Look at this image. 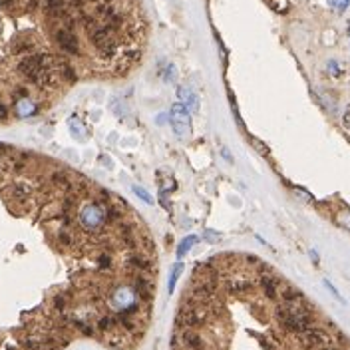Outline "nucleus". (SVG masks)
<instances>
[{
    "label": "nucleus",
    "mask_w": 350,
    "mask_h": 350,
    "mask_svg": "<svg viewBox=\"0 0 350 350\" xmlns=\"http://www.w3.org/2000/svg\"><path fill=\"white\" fill-rule=\"evenodd\" d=\"M277 318L280 320V324L291 332H304L306 328H311L313 324V315L309 313L304 304H280L277 309Z\"/></svg>",
    "instance_id": "nucleus-1"
},
{
    "label": "nucleus",
    "mask_w": 350,
    "mask_h": 350,
    "mask_svg": "<svg viewBox=\"0 0 350 350\" xmlns=\"http://www.w3.org/2000/svg\"><path fill=\"white\" fill-rule=\"evenodd\" d=\"M90 34V40L96 46V50L100 52V56L104 58H112L116 54V48H118V42H116V28H109L105 24L98 20L96 24L88 30Z\"/></svg>",
    "instance_id": "nucleus-2"
},
{
    "label": "nucleus",
    "mask_w": 350,
    "mask_h": 350,
    "mask_svg": "<svg viewBox=\"0 0 350 350\" xmlns=\"http://www.w3.org/2000/svg\"><path fill=\"white\" fill-rule=\"evenodd\" d=\"M209 318V309L205 304H199V302H185L181 306V311L177 315V324L179 326H185V328H197L205 324Z\"/></svg>",
    "instance_id": "nucleus-3"
},
{
    "label": "nucleus",
    "mask_w": 350,
    "mask_h": 350,
    "mask_svg": "<svg viewBox=\"0 0 350 350\" xmlns=\"http://www.w3.org/2000/svg\"><path fill=\"white\" fill-rule=\"evenodd\" d=\"M169 123L173 125V129H175V134H177V136H181V138L189 136V131H191V116H189V109L181 102L171 107Z\"/></svg>",
    "instance_id": "nucleus-4"
},
{
    "label": "nucleus",
    "mask_w": 350,
    "mask_h": 350,
    "mask_svg": "<svg viewBox=\"0 0 350 350\" xmlns=\"http://www.w3.org/2000/svg\"><path fill=\"white\" fill-rule=\"evenodd\" d=\"M80 221H82L84 229L96 231L100 225H104L107 221V211H104L98 203H90L80 211Z\"/></svg>",
    "instance_id": "nucleus-5"
},
{
    "label": "nucleus",
    "mask_w": 350,
    "mask_h": 350,
    "mask_svg": "<svg viewBox=\"0 0 350 350\" xmlns=\"http://www.w3.org/2000/svg\"><path fill=\"white\" fill-rule=\"evenodd\" d=\"M300 342L306 346V348H322V346H328L331 344V336H328L322 328H306L304 332H300Z\"/></svg>",
    "instance_id": "nucleus-6"
},
{
    "label": "nucleus",
    "mask_w": 350,
    "mask_h": 350,
    "mask_svg": "<svg viewBox=\"0 0 350 350\" xmlns=\"http://www.w3.org/2000/svg\"><path fill=\"white\" fill-rule=\"evenodd\" d=\"M56 42H58V46H60L64 52H68V54H78V52H80V42H78L76 34H74L70 28H60V30H56Z\"/></svg>",
    "instance_id": "nucleus-7"
},
{
    "label": "nucleus",
    "mask_w": 350,
    "mask_h": 350,
    "mask_svg": "<svg viewBox=\"0 0 350 350\" xmlns=\"http://www.w3.org/2000/svg\"><path fill=\"white\" fill-rule=\"evenodd\" d=\"M181 342H183V346L189 348V350H203V348H205L203 338L199 336V332H195L193 328H187V331L181 332Z\"/></svg>",
    "instance_id": "nucleus-8"
},
{
    "label": "nucleus",
    "mask_w": 350,
    "mask_h": 350,
    "mask_svg": "<svg viewBox=\"0 0 350 350\" xmlns=\"http://www.w3.org/2000/svg\"><path fill=\"white\" fill-rule=\"evenodd\" d=\"M177 96H179V100H181V104L189 109V112H197L199 109V100H197V96L189 90L187 86H181V88H177Z\"/></svg>",
    "instance_id": "nucleus-9"
},
{
    "label": "nucleus",
    "mask_w": 350,
    "mask_h": 350,
    "mask_svg": "<svg viewBox=\"0 0 350 350\" xmlns=\"http://www.w3.org/2000/svg\"><path fill=\"white\" fill-rule=\"evenodd\" d=\"M259 282H261L262 291H265V295H267L269 298L275 300V298L279 297V282H277L275 277H271V275H262V277L259 279Z\"/></svg>",
    "instance_id": "nucleus-10"
},
{
    "label": "nucleus",
    "mask_w": 350,
    "mask_h": 350,
    "mask_svg": "<svg viewBox=\"0 0 350 350\" xmlns=\"http://www.w3.org/2000/svg\"><path fill=\"white\" fill-rule=\"evenodd\" d=\"M280 297H282V302H284V304H304V297H302L297 289H293V287L282 289Z\"/></svg>",
    "instance_id": "nucleus-11"
},
{
    "label": "nucleus",
    "mask_w": 350,
    "mask_h": 350,
    "mask_svg": "<svg viewBox=\"0 0 350 350\" xmlns=\"http://www.w3.org/2000/svg\"><path fill=\"white\" fill-rule=\"evenodd\" d=\"M227 289H229L231 293H245V291L251 289V280H249V279H241V277L231 279V280L227 282Z\"/></svg>",
    "instance_id": "nucleus-12"
},
{
    "label": "nucleus",
    "mask_w": 350,
    "mask_h": 350,
    "mask_svg": "<svg viewBox=\"0 0 350 350\" xmlns=\"http://www.w3.org/2000/svg\"><path fill=\"white\" fill-rule=\"evenodd\" d=\"M197 241H199V239H197L195 235H187V237L181 241V243H179V247H177V257H179V259H181V257H185V255L189 253V249L197 243Z\"/></svg>",
    "instance_id": "nucleus-13"
},
{
    "label": "nucleus",
    "mask_w": 350,
    "mask_h": 350,
    "mask_svg": "<svg viewBox=\"0 0 350 350\" xmlns=\"http://www.w3.org/2000/svg\"><path fill=\"white\" fill-rule=\"evenodd\" d=\"M16 107H18V114H20V116H30V114H34V109H36L34 104L28 102V100H20Z\"/></svg>",
    "instance_id": "nucleus-14"
},
{
    "label": "nucleus",
    "mask_w": 350,
    "mask_h": 350,
    "mask_svg": "<svg viewBox=\"0 0 350 350\" xmlns=\"http://www.w3.org/2000/svg\"><path fill=\"white\" fill-rule=\"evenodd\" d=\"M131 191H134V193L140 197L141 201H145L147 205H153V197H151V195H149V193H147L143 187H140V185H134V187H131Z\"/></svg>",
    "instance_id": "nucleus-15"
},
{
    "label": "nucleus",
    "mask_w": 350,
    "mask_h": 350,
    "mask_svg": "<svg viewBox=\"0 0 350 350\" xmlns=\"http://www.w3.org/2000/svg\"><path fill=\"white\" fill-rule=\"evenodd\" d=\"M136 291H138L143 298L149 297V284H147V279H136Z\"/></svg>",
    "instance_id": "nucleus-16"
},
{
    "label": "nucleus",
    "mask_w": 350,
    "mask_h": 350,
    "mask_svg": "<svg viewBox=\"0 0 350 350\" xmlns=\"http://www.w3.org/2000/svg\"><path fill=\"white\" fill-rule=\"evenodd\" d=\"M114 324H116V320H114L112 316H102L96 326H98V331H104V332H105V331H109V328H114Z\"/></svg>",
    "instance_id": "nucleus-17"
},
{
    "label": "nucleus",
    "mask_w": 350,
    "mask_h": 350,
    "mask_svg": "<svg viewBox=\"0 0 350 350\" xmlns=\"http://www.w3.org/2000/svg\"><path fill=\"white\" fill-rule=\"evenodd\" d=\"M328 6L336 12H344L350 6V0H328Z\"/></svg>",
    "instance_id": "nucleus-18"
},
{
    "label": "nucleus",
    "mask_w": 350,
    "mask_h": 350,
    "mask_svg": "<svg viewBox=\"0 0 350 350\" xmlns=\"http://www.w3.org/2000/svg\"><path fill=\"white\" fill-rule=\"evenodd\" d=\"M129 265L136 267V269H141V271H147L149 262H147V259H143V257H131V259H129Z\"/></svg>",
    "instance_id": "nucleus-19"
},
{
    "label": "nucleus",
    "mask_w": 350,
    "mask_h": 350,
    "mask_svg": "<svg viewBox=\"0 0 350 350\" xmlns=\"http://www.w3.org/2000/svg\"><path fill=\"white\" fill-rule=\"evenodd\" d=\"M179 273H181V262L173 265V269H171V277H169V293H173V289H175V280H177Z\"/></svg>",
    "instance_id": "nucleus-20"
},
{
    "label": "nucleus",
    "mask_w": 350,
    "mask_h": 350,
    "mask_svg": "<svg viewBox=\"0 0 350 350\" xmlns=\"http://www.w3.org/2000/svg\"><path fill=\"white\" fill-rule=\"evenodd\" d=\"M342 122H344V125L350 129V104L346 105V109H344V116H342Z\"/></svg>",
    "instance_id": "nucleus-21"
},
{
    "label": "nucleus",
    "mask_w": 350,
    "mask_h": 350,
    "mask_svg": "<svg viewBox=\"0 0 350 350\" xmlns=\"http://www.w3.org/2000/svg\"><path fill=\"white\" fill-rule=\"evenodd\" d=\"M328 68H331V74H332V76H338V74H340L336 62H328Z\"/></svg>",
    "instance_id": "nucleus-22"
},
{
    "label": "nucleus",
    "mask_w": 350,
    "mask_h": 350,
    "mask_svg": "<svg viewBox=\"0 0 350 350\" xmlns=\"http://www.w3.org/2000/svg\"><path fill=\"white\" fill-rule=\"evenodd\" d=\"M324 284H326V287H328V289H331V293H332V295H334L336 298H340V295H338V291H336V289L332 287V284H331V282H328V280H324ZM340 300H342V298H340Z\"/></svg>",
    "instance_id": "nucleus-23"
},
{
    "label": "nucleus",
    "mask_w": 350,
    "mask_h": 350,
    "mask_svg": "<svg viewBox=\"0 0 350 350\" xmlns=\"http://www.w3.org/2000/svg\"><path fill=\"white\" fill-rule=\"evenodd\" d=\"M6 114H8V112H6V105H4V104H0V120H4Z\"/></svg>",
    "instance_id": "nucleus-24"
},
{
    "label": "nucleus",
    "mask_w": 350,
    "mask_h": 350,
    "mask_svg": "<svg viewBox=\"0 0 350 350\" xmlns=\"http://www.w3.org/2000/svg\"><path fill=\"white\" fill-rule=\"evenodd\" d=\"M100 265H102V267H109V257H102Z\"/></svg>",
    "instance_id": "nucleus-25"
},
{
    "label": "nucleus",
    "mask_w": 350,
    "mask_h": 350,
    "mask_svg": "<svg viewBox=\"0 0 350 350\" xmlns=\"http://www.w3.org/2000/svg\"><path fill=\"white\" fill-rule=\"evenodd\" d=\"M320 350H340V348H336V346H331V344H328V346H322Z\"/></svg>",
    "instance_id": "nucleus-26"
},
{
    "label": "nucleus",
    "mask_w": 350,
    "mask_h": 350,
    "mask_svg": "<svg viewBox=\"0 0 350 350\" xmlns=\"http://www.w3.org/2000/svg\"><path fill=\"white\" fill-rule=\"evenodd\" d=\"M348 34H350V28H348Z\"/></svg>",
    "instance_id": "nucleus-27"
}]
</instances>
